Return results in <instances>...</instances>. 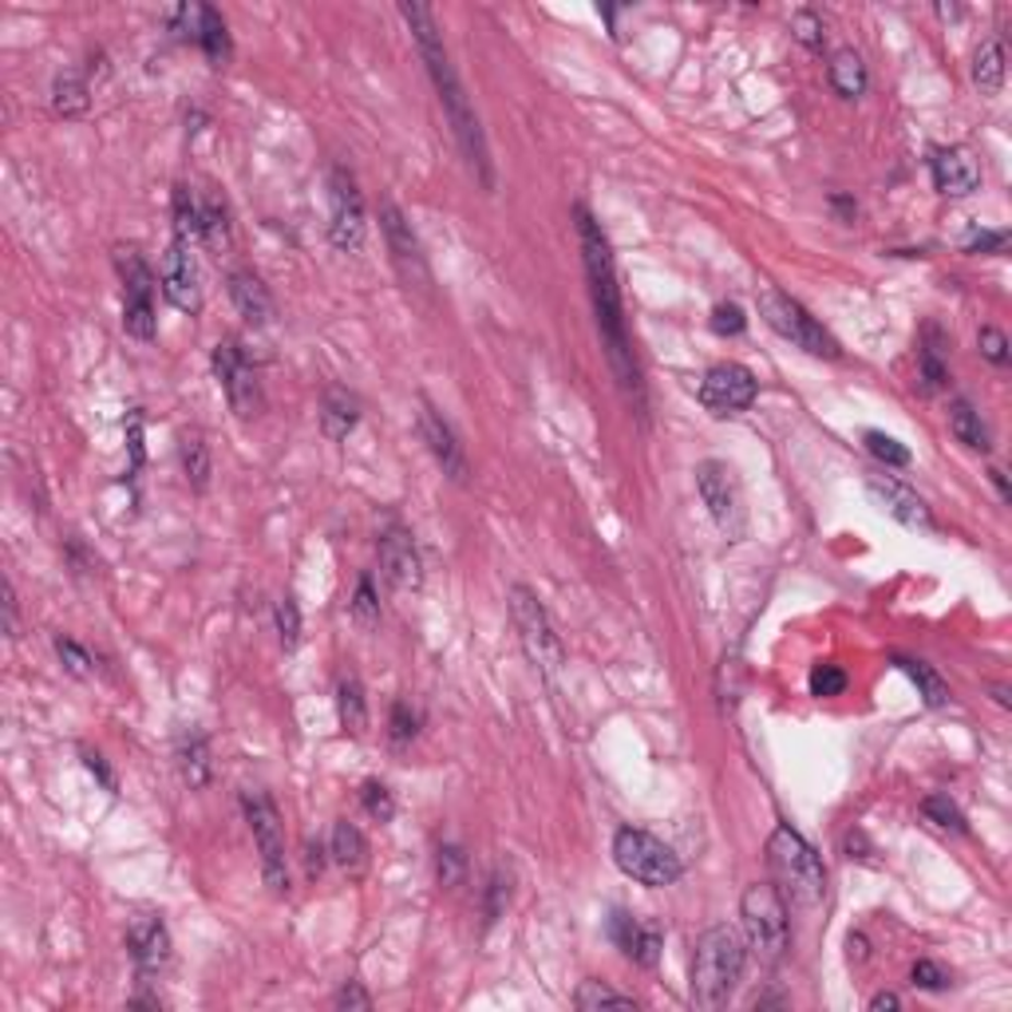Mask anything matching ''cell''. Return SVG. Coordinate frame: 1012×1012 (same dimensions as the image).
Returning <instances> with one entry per match:
<instances>
[{
  "mask_svg": "<svg viewBox=\"0 0 1012 1012\" xmlns=\"http://www.w3.org/2000/svg\"><path fill=\"white\" fill-rule=\"evenodd\" d=\"M755 392H760V380L752 376V368L728 361L708 368L701 384V403L713 415H740L755 403Z\"/></svg>",
  "mask_w": 1012,
  "mask_h": 1012,
  "instance_id": "5bb4252c",
  "label": "cell"
},
{
  "mask_svg": "<svg viewBox=\"0 0 1012 1012\" xmlns=\"http://www.w3.org/2000/svg\"><path fill=\"white\" fill-rule=\"evenodd\" d=\"M696 486H701V498L708 506L713 522L723 530L728 538H744L748 530V506H744V491H740V479L728 463L720 459H704L696 467Z\"/></svg>",
  "mask_w": 1012,
  "mask_h": 1012,
  "instance_id": "8fae6325",
  "label": "cell"
},
{
  "mask_svg": "<svg viewBox=\"0 0 1012 1012\" xmlns=\"http://www.w3.org/2000/svg\"><path fill=\"white\" fill-rule=\"evenodd\" d=\"M4 633L9 637H21V605H16V589L4 578Z\"/></svg>",
  "mask_w": 1012,
  "mask_h": 1012,
  "instance_id": "9f6ffc18",
  "label": "cell"
},
{
  "mask_svg": "<svg viewBox=\"0 0 1012 1012\" xmlns=\"http://www.w3.org/2000/svg\"><path fill=\"white\" fill-rule=\"evenodd\" d=\"M380 226H384V238H388V249H392V261L400 266L403 278L427 281V261H424V249H420V238H415L412 222L403 217V210L396 207V202H384L380 207Z\"/></svg>",
  "mask_w": 1012,
  "mask_h": 1012,
  "instance_id": "7402d4cb",
  "label": "cell"
},
{
  "mask_svg": "<svg viewBox=\"0 0 1012 1012\" xmlns=\"http://www.w3.org/2000/svg\"><path fill=\"white\" fill-rule=\"evenodd\" d=\"M909 977H914V985H918V989H930V992L950 989V973L941 969L938 961H914Z\"/></svg>",
  "mask_w": 1012,
  "mask_h": 1012,
  "instance_id": "f5cc1de1",
  "label": "cell"
},
{
  "mask_svg": "<svg viewBox=\"0 0 1012 1012\" xmlns=\"http://www.w3.org/2000/svg\"><path fill=\"white\" fill-rule=\"evenodd\" d=\"M961 246H965V254H1004V249H1009V234H1004V230H977L973 226Z\"/></svg>",
  "mask_w": 1012,
  "mask_h": 1012,
  "instance_id": "7dc6e473",
  "label": "cell"
},
{
  "mask_svg": "<svg viewBox=\"0 0 1012 1012\" xmlns=\"http://www.w3.org/2000/svg\"><path fill=\"white\" fill-rule=\"evenodd\" d=\"M992 696H997V704H1001V708H1012V701H1009V693H1004V689H1001V684H997V689H992Z\"/></svg>",
  "mask_w": 1012,
  "mask_h": 1012,
  "instance_id": "003e7915",
  "label": "cell"
},
{
  "mask_svg": "<svg viewBox=\"0 0 1012 1012\" xmlns=\"http://www.w3.org/2000/svg\"><path fill=\"white\" fill-rule=\"evenodd\" d=\"M613 862H617V870L625 879L640 882V886L649 890L672 886L684 874L681 855L657 835L640 831V826H621L617 835H613Z\"/></svg>",
  "mask_w": 1012,
  "mask_h": 1012,
  "instance_id": "52a82bcc",
  "label": "cell"
},
{
  "mask_svg": "<svg viewBox=\"0 0 1012 1012\" xmlns=\"http://www.w3.org/2000/svg\"><path fill=\"white\" fill-rule=\"evenodd\" d=\"M744 329H748V317L736 301H720L713 309V332H720V337H740Z\"/></svg>",
  "mask_w": 1012,
  "mask_h": 1012,
  "instance_id": "c3c4849f",
  "label": "cell"
},
{
  "mask_svg": "<svg viewBox=\"0 0 1012 1012\" xmlns=\"http://www.w3.org/2000/svg\"><path fill=\"white\" fill-rule=\"evenodd\" d=\"M950 432L957 435V444H965L969 451H989V447H992L989 427H985L981 412H977L969 400H953V408H950Z\"/></svg>",
  "mask_w": 1012,
  "mask_h": 1012,
  "instance_id": "4dcf8cb0",
  "label": "cell"
},
{
  "mask_svg": "<svg viewBox=\"0 0 1012 1012\" xmlns=\"http://www.w3.org/2000/svg\"><path fill=\"white\" fill-rule=\"evenodd\" d=\"M242 811L254 831L261 855V879H266L269 894H290V858H285V823H281L278 803L266 791H246L242 796Z\"/></svg>",
  "mask_w": 1012,
  "mask_h": 1012,
  "instance_id": "ba28073f",
  "label": "cell"
},
{
  "mask_svg": "<svg viewBox=\"0 0 1012 1012\" xmlns=\"http://www.w3.org/2000/svg\"><path fill=\"white\" fill-rule=\"evenodd\" d=\"M56 652H60L63 669L72 672V676H87L92 672V652L83 649V645H75L72 637H56Z\"/></svg>",
  "mask_w": 1012,
  "mask_h": 1012,
  "instance_id": "f907efd6",
  "label": "cell"
},
{
  "mask_svg": "<svg viewBox=\"0 0 1012 1012\" xmlns=\"http://www.w3.org/2000/svg\"><path fill=\"white\" fill-rule=\"evenodd\" d=\"M744 961H748V945L732 926H713V930H704L701 941H696L693 985H689L696 1009L713 1012L732 1001L736 985L744 977Z\"/></svg>",
  "mask_w": 1012,
  "mask_h": 1012,
  "instance_id": "3957f363",
  "label": "cell"
},
{
  "mask_svg": "<svg viewBox=\"0 0 1012 1012\" xmlns=\"http://www.w3.org/2000/svg\"><path fill=\"white\" fill-rule=\"evenodd\" d=\"M337 1009H373V997L361 989V981H349L337 992Z\"/></svg>",
  "mask_w": 1012,
  "mask_h": 1012,
  "instance_id": "6f0895ef",
  "label": "cell"
},
{
  "mask_svg": "<svg viewBox=\"0 0 1012 1012\" xmlns=\"http://www.w3.org/2000/svg\"><path fill=\"white\" fill-rule=\"evenodd\" d=\"M977 341H981V356L989 364H997V368H1004V364H1009V337H1004L1001 329L985 325V329L977 332Z\"/></svg>",
  "mask_w": 1012,
  "mask_h": 1012,
  "instance_id": "816d5d0a",
  "label": "cell"
},
{
  "mask_svg": "<svg viewBox=\"0 0 1012 1012\" xmlns=\"http://www.w3.org/2000/svg\"><path fill=\"white\" fill-rule=\"evenodd\" d=\"M158 285H163V297L175 305L178 313H190L195 317L202 309V293H198V269H195V254L183 242H170V249L163 254V266H158Z\"/></svg>",
  "mask_w": 1012,
  "mask_h": 1012,
  "instance_id": "2e32d148",
  "label": "cell"
},
{
  "mask_svg": "<svg viewBox=\"0 0 1012 1012\" xmlns=\"http://www.w3.org/2000/svg\"><path fill=\"white\" fill-rule=\"evenodd\" d=\"M361 424V403L356 396H349L344 388H329L325 392V408H320V427L329 439H344L352 427Z\"/></svg>",
  "mask_w": 1012,
  "mask_h": 1012,
  "instance_id": "4316f807",
  "label": "cell"
},
{
  "mask_svg": "<svg viewBox=\"0 0 1012 1012\" xmlns=\"http://www.w3.org/2000/svg\"><path fill=\"white\" fill-rule=\"evenodd\" d=\"M791 32H796V40L803 44V48H811V52H819L823 48V16L811 9H799L796 16H791Z\"/></svg>",
  "mask_w": 1012,
  "mask_h": 1012,
  "instance_id": "ee69618b",
  "label": "cell"
},
{
  "mask_svg": "<svg viewBox=\"0 0 1012 1012\" xmlns=\"http://www.w3.org/2000/svg\"><path fill=\"white\" fill-rule=\"evenodd\" d=\"M337 716H341L344 732L352 736H364L368 732V696H364V684L361 676H341V684H337Z\"/></svg>",
  "mask_w": 1012,
  "mask_h": 1012,
  "instance_id": "f1b7e54d",
  "label": "cell"
},
{
  "mask_svg": "<svg viewBox=\"0 0 1012 1012\" xmlns=\"http://www.w3.org/2000/svg\"><path fill=\"white\" fill-rule=\"evenodd\" d=\"M989 475H992V483H997V491H1001V498H1004V503H1012V486H1009V475H1004L1001 467H992Z\"/></svg>",
  "mask_w": 1012,
  "mask_h": 1012,
  "instance_id": "6125c7cd",
  "label": "cell"
},
{
  "mask_svg": "<svg viewBox=\"0 0 1012 1012\" xmlns=\"http://www.w3.org/2000/svg\"><path fill=\"white\" fill-rule=\"evenodd\" d=\"M578 217V242H581V261H586V281H589V301H593V313H598V332L601 344H605V356H610V368L617 376V384L625 388L637 408H645V384H640V368L637 356H633L629 344V329H625V305H621V285H617V266H613V249L610 238L601 234V226L593 222L586 207H574Z\"/></svg>",
  "mask_w": 1012,
  "mask_h": 1012,
  "instance_id": "6da1fadb",
  "label": "cell"
},
{
  "mask_svg": "<svg viewBox=\"0 0 1012 1012\" xmlns=\"http://www.w3.org/2000/svg\"><path fill=\"white\" fill-rule=\"evenodd\" d=\"M847 945H850V961H855V957H858V961H867V938H855V933H850Z\"/></svg>",
  "mask_w": 1012,
  "mask_h": 1012,
  "instance_id": "be15d7a7",
  "label": "cell"
},
{
  "mask_svg": "<svg viewBox=\"0 0 1012 1012\" xmlns=\"http://www.w3.org/2000/svg\"><path fill=\"white\" fill-rule=\"evenodd\" d=\"M175 242H202V198L190 187L175 190Z\"/></svg>",
  "mask_w": 1012,
  "mask_h": 1012,
  "instance_id": "d590c367",
  "label": "cell"
},
{
  "mask_svg": "<svg viewBox=\"0 0 1012 1012\" xmlns=\"http://www.w3.org/2000/svg\"><path fill=\"white\" fill-rule=\"evenodd\" d=\"M202 242L210 249L230 246V214L217 198H202Z\"/></svg>",
  "mask_w": 1012,
  "mask_h": 1012,
  "instance_id": "74e56055",
  "label": "cell"
},
{
  "mask_svg": "<svg viewBox=\"0 0 1012 1012\" xmlns=\"http://www.w3.org/2000/svg\"><path fill=\"white\" fill-rule=\"evenodd\" d=\"M420 435H424V444H427V451H432L435 463H439V471H444L451 483L463 486L467 479H471L467 451H463V444H459V435H455L451 420L427 400H420Z\"/></svg>",
  "mask_w": 1012,
  "mask_h": 1012,
  "instance_id": "9a60e30c",
  "label": "cell"
},
{
  "mask_svg": "<svg viewBox=\"0 0 1012 1012\" xmlns=\"http://www.w3.org/2000/svg\"><path fill=\"white\" fill-rule=\"evenodd\" d=\"M894 664H898V669L906 672L909 681L918 684V696L926 701V708H945V704H950V684L941 681V672L933 669V664L909 661V657H898Z\"/></svg>",
  "mask_w": 1012,
  "mask_h": 1012,
  "instance_id": "1f68e13d",
  "label": "cell"
},
{
  "mask_svg": "<svg viewBox=\"0 0 1012 1012\" xmlns=\"http://www.w3.org/2000/svg\"><path fill=\"white\" fill-rule=\"evenodd\" d=\"M349 613H352V621H356L361 629H376V625H380V598H376L373 578L356 581V593H352Z\"/></svg>",
  "mask_w": 1012,
  "mask_h": 1012,
  "instance_id": "f35d334b",
  "label": "cell"
},
{
  "mask_svg": "<svg viewBox=\"0 0 1012 1012\" xmlns=\"http://www.w3.org/2000/svg\"><path fill=\"white\" fill-rule=\"evenodd\" d=\"M740 918H744V938L752 957L775 969L791 950V921H787V902L775 890V882H752L740 898Z\"/></svg>",
  "mask_w": 1012,
  "mask_h": 1012,
  "instance_id": "5b68a950",
  "label": "cell"
},
{
  "mask_svg": "<svg viewBox=\"0 0 1012 1012\" xmlns=\"http://www.w3.org/2000/svg\"><path fill=\"white\" fill-rule=\"evenodd\" d=\"M361 803H364V811L376 819V823H388V819L396 815L392 791H388L384 784H376V779H368V784L361 787Z\"/></svg>",
  "mask_w": 1012,
  "mask_h": 1012,
  "instance_id": "b9f144b4",
  "label": "cell"
},
{
  "mask_svg": "<svg viewBox=\"0 0 1012 1012\" xmlns=\"http://www.w3.org/2000/svg\"><path fill=\"white\" fill-rule=\"evenodd\" d=\"M807 684H811V696H838L847 693V672L838 669V664H815Z\"/></svg>",
  "mask_w": 1012,
  "mask_h": 1012,
  "instance_id": "bcb514c9",
  "label": "cell"
},
{
  "mask_svg": "<svg viewBox=\"0 0 1012 1012\" xmlns=\"http://www.w3.org/2000/svg\"><path fill=\"white\" fill-rule=\"evenodd\" d=\"M760 317H764L784 341L811 352V356H823V361H838V356H843V344H838L796 297H787V293L775 290V285L760 293Z\"/></svg>",
  "mask_w": 1012,
  "mask_h": 1012,
  "instance_id": "9c48e42d",
  "label": "cell"
},
{
  "mask_svg": "<svg viewBox=\"0 0 1012 1012\" xmlns=\"http://www.w3.org/2000/svg\"><path fill=\"white\" fill-rule=\"evenodd\" d=\"M329 855L341 870L361 874L364 862H368V838H364V831L356 823L337 819V823H332V838H329Z\"/></svg>",
  "mask_w": 1012,
  "mask_h": 1012,
  "instance_id": "d4e9b609",
  "label": "cell"
},
{
  "mask_svg": "<svg viewBox=\"0 0 1012 1012\" xmlns=\"http://www.w3.org/2000/svg\"><path fill=\"white\" fill-rule=\"evenodd\" d=\"M918 368H921V388H926V392H938L941 384L950 380V364H945V337H941L938 325H926V332H921Z\"/></svg>",
  "mask_w": 1012,
  "mask_h": 1012,
  "instance_id": "83f0119b",
  "label": "cell"
},
{
  "mask_svg": "<svg viewBox=\"0 0 1012 1012\" xmlns=\"http://www.w3.org/2000/svg\"><path fill=\"white\" fill-rule=\"evenodd\" d=\"M214 376H217V384H222V392H226L230 408H234L242 420L258 415L261 380H258V373H254V364H249V356L242 352L238 341H217L214 344Z\"/></svg>",
  "mask_w": 1012,
  "mask_h": 1012,
  "instance_id": "4fadbf2b",
  "label": "cell"
},
{
  "mask_svg": "<svg viewBox=\"0 0 1012 1012\" xmlns=\"http://www.w3.org/2000/svg\"><path fill=\"white\" fill-rule=\"evenodd\" d=\"M198 48L207 52V60L214 63V68H222V63L234 56V40H230V28L226 21H222V12L210 9V4H198V32H195Z\"/></svg>",
  "mask_w": 1012,
  "mask_h": 1012,
  "instance_id": "484cf974",
  "label": "cell"
},
{
  "mask_svg": "<svg viewBox=\"0 0 1012 1012\" xmlns=\"http://www.w3.org/2000/svg\"><path fill=\"white\" fill-rule=\"evenodd\" d=\"M380 569L384 578L392 581L400 593H415L424 586V562H420V550H415V538L403 527H392L380 534Z\"/></svg>",
  "mask_w": 1012,
  "mask_h": 1012,
  "instance_id": "ac0fdd59",
  "label": "cell"
},
{
  "mask_svg": "<svg viewBox=\"0 0 1012 1012\" xmlns=\"http://www.w3.org/2000/svg\"><path fill=\"white\" fill-rule=\"evenodd\" d=\"M506 605H510V621H515V633H518V640H522V652H527L530 664L554 684L562 664H566V645H562L546 605L538 601V593L530 586H510Z\"/></svg>",
  "mask_w": 1012,
  "mask_h": 1012,
  "instance_id": "8992f818",
  "label": "cell"
},
{
  "mask_svg": "<svg viewBox=\"0 0 1012 1012\" xmlns=\"http://www.w3.org/2000/svg\"><path fill=\"white\" fill-rule=\"evenodd\" d=\"M175 755H178V772H183V784H187L190 791H198V787L210 784V744H207V736L198 732V728H190V732L178 736Z\"/></svg>",
  "mask_w": 1012,
  "mask_h": 1012,
  "instance_id": "cb8c5ba5",
  "label": "cell"
},
{
  "mask_svg": "<svg viewBox=\"0 0 1012 1012\" xmlns=\"http://www.w3.org/2000/svg\"><path fill=\"white\" fill-rule=\"evenodd\" d=\"M862 444H867V451L879 459V463H886V467H909V447L906 444H898L894 435H886V432H867L862 435Z\"/></svg>",
  "mask_w": 1012,
  "mask_h": 1012,
  "instance_id": "ab89813d",
  "label": "cell"
},
{
  "mask_svg": "<svg viewBox=\"0 0 1012 1012\" xmlns=\"http://www.w3.org/2000/svg\"><path fill=\"white\" fill-rule=\"evenodd\" d=\"M83 764H87V772H92L95 779L107 787V791H115V787H119V784H115V772L107 767V760L99 752H83Z\"/></svg>",
  "mask_w": 1012,
  "mask_h": 1012,
  "instance_id": "680465c9",
  "label": "cell"
},
{
  "mask_svg": "<svg viewBox=\"0 0 1012 1012\" xmlns=\"http://www.w3.org/2000/svg\"><path fill=\"white\" fill-rule=\"evenodd\" d=\"M867 63H862V56L855 52V48H843V52L831 56V87H835L843 99H858V95L867 92Z\"/></svg>",
  "mask_w": 1012,
  "mask_h": 1012,
  "instance_id": "f546056e",
  "label": "cell"
},
{
  "mask_svg": "<svg viewBox=\"0 0 1012 1012\" xmlns=\"http://www.w3.org/2000/svg\"><path fill=\"white\" fill-rule=\"evenodd\" d=\"M973 83L985 95H997L1004 87V48L1001 40H981V48L973 52Z\"/></svg>",
  "mask_w": 1012,
  "mask_h": 1012,
  "instance_id": "d6a6232c",
  "label": "cell"
},
{
  "mask_svg": "<svg viewBox=\"0 0 1012 1012\" xmlns=\"http://www.w3.org/2000/svg\"><path fill=\"white\" fill-rule=\"evenodd\" d=\"M941 21H961V4H938Z\"/></svg>",
  "mask_w": 1012,
  "mask_h": 1012,
  "instance_id": "e7e4bbea",
  "label": "cell"
},
{
  "mask_svg": "<svg viewBox=\"0 0 1012 1012\" xmlns=\"http://www.w3.org/2000/svg\"><path fill=\"white\" fill-rule=\"evenodd\" d=\"M867 491L879 498V506L886 510L890 518H898L902 527H909V530H933V527H938V522H933V515H930V506H926V498H921L918 491H909L906 483H898V479L870 475L867 479Z\"/></svg>",
  "mask_w": 1012,
  "mask_h": 1012,
  "instance_id": "d6986e66",
  "label": "cell"
},
{
  "mask_svg": "<svg viewBox=\"0 0 1012 1012\" xmlns=\"http://www.w3.org/2000/svg\"><path fill=\"white\" fill-rule=\"evenodd\" d=\"M921 811H926V819H933L941 831H957V835L969 831V826H965V815H961V807L953 803L950 796H930L921 803Z\"/></svg>",
  "mask_w": 1012,
  "mask_h": 1012,
  "instance_id": "60d3db41",
  "label": "cell"
},
{
  "mask_svg": "<svg viewBox=\"0 0 1012 1012\" xmlns=\"http://www.w3.org/2000/svg\"><path fill=\"white\" fill-rule=\"evenodd\" d=\"M400 16L408 21L415 44H420V56H424V63H427V75H432L435 92H439V104H444L447 123H451L459 146H463L467 163H471V170H475L479 183H483L486 190H495V166H491V151H486L483 123H479L475 107H471L463 83H459V75H455V63L444 48V36H439L435 12L427 9V4H400Z\"/></svg>",
  "mask_w": 1012,
  "mask_h": 1012,
  "instance_id": "7a4b0ae2",
  "label": "cell"
},
{
  "mask_svg": "<svg viewBox=\"0 0 1012 1012\" xmlns=\"http://www.w3.org/2000/svg\"><path fill=\"white\" fill-rule=\"evenodd\" d=\"M388 723H392L388 732H392L396 744H408V740H415V732H420V713H415L408 701H396L392 704V720H388Z\"/></svg>",
  "mask_w": 1012,
  "mask_h": 1012,
  "instance_id": "681fc988",
  "label": "cell"
},
{
  "mask_svg": "<svg viewBox=\"0 0 1012 1012\" xmlns=\"http://www.w3.org/2000/svg\"><path fill=\"white\" fill-rule=\"evenodd\" d=\"M278 633H281V649L293 652L301 645V610L293 598L278 601Z\"/></svg>",
  "mask_w": 1012,
  "mask_h": 1012,
  "instance_id": "f6af8a7d",
  "label": "cell"
},
{
  "mask_svg": "<svg viewBox=\"0 0 1012 1012\" xmlns=\"http://www.w3.org/2000/svg\"><path fill=\"white\" fill-rule=\"evenodd\" d=\"M574 1004L581 1012H589V1009H633L637 1001H633L629 992H617L601 981H581L578 992H574Z\"/></svg>",
  "mask_w": 1012,
  "mask_h": 1012,
  "instance_id": "8d00e7d4",
  "label": "cell"
},
{
  "mask_svg": "<svg viewBox=\"0 0 1012 1012\" xmlns=\"http://www.w3.org/2000/svg\"><path fill=\"white\" fill-rule=\"evenodd\" d=\"M364 198L356 190V178L344 166H332L329 175V238L341 254H356L364 246Z\"/></svg>",
  "mask_w": 1012,
  "mask_h": 1012,
  "instance_id": "7c38bea8",
  "label": "cell"
},
{
  "mask_svg": "<svg viewBox=\"0 0 1012 1012\" xmlns=\"http://www.w3.org/2000/svg\"><path fill=\"white\" fill-rule=\"evenodd\" d=\"M92 104V92H87V75L83 72H60L52 83V107L63 119H75V115L87 111Z\"/></svg>",
  "mask_w": 1012,
  "mask_h": 1012,
  "instance_id": "e575fe53",
  "label": "cell"
},
{
  "mask_svg": "<svg viewBox=\"0 0 1012 1012\" xmlns=\"http://www.w3.org/2000/svg\"><path fill=\"white\" fill-rule=\"evenodd\" d=\"M933 187L945 198H965L981 187V163L969 146H938L930 158Z\"/></svg>",
  "mask_w": 1012,
  "mask_h": 1012,
  "instance_id": "ffe728a7",
  "label": "cell"
},
{
  "mask_svg": "<svg viewBox=\"0 0 1012 1012\" xmlns=\"http://www.w3.org/2000/svg\"><path fill=\"white\" fill-rule=\"evenodd\" d=\"M435 874H439V882L444 886H459L467 874V855L455 843H444L439 847V855H435Z\"/></svg>",
  "mask_w": 1012,
  "mask_h": 1012,
  "instance_id": "7bdbcfd3",
  "label": "cell"
},
{
  "mask_svg": "<svg viewBox=\"0 0 1012 1012\" xmlns=\"http://www.w3.org/2000/svg\"><path fill=\"white\" fill-rule=\"evenodd\" d=\"M230 301H234V309L242 313V320L246 325H254V329H261V325H269L273 320V293L266 290V281L254 273V269H234L230 273Z\"/></svg>",
  "mask_w": 1012,
  "mask_h": 1012,
  "instance_id": "603a6c76",
  "label": "cell"
},
{
  "mask_svg": "<svg viewBox=\"0 0 1012 1012\" xmlns=\"http://www.w3.org/2000/svg\"><path fill=\"white\" fill-rule=\"evenodd\" d=\"M305 870H309V879H320V870H325V847L320 843H313L305 847Z\"/></svg>",
  "mask_w": 1012,
  "mask_h": 1012,
  "instance_id": "91938a15",
  "label": "cell"
},
{
  "mask_svg": "<svg viewBox=\"0 0 1012 1012\" xmlns=\"http://www.w3.org/2000/svg\"><path fill=\"white\" fill-rule=\"evenodd\" d=\"M127 444H131V467L139 471L143 467V415L139 412L127 415Z\"/></svg>",
  "mask_w": 1012,
  "mask_h": 1012,
  "instance_id": "11a10c76",
  "label": "cell"
},
{
  "mask_svg": "<svg viewBox=\"0 0 1012 1012\" xmlns=\"http://www.w3.org/2000/svg\"><path fill=\"white\" fill-rule=\"evenodd\" d=\"M506 906H510V874L495 870V874H491V886H486V921H495Z\"/></svg>",
  "mask_w": 1012,
  "mask_h": 1012,
  "instance_id": "db71d44e",
  "label": "cell"
},
{
  "mask_svg": "<svg viewBox=\"0 0 1012 1012\" xmlns=\"http://www.w3.org/2000/svg\"><path fill=\"white\" fill-rule=\"evenodd\" d=\"M115 269L123 281V329L134 341H155V273L131 246L115 249Z\"/></svg>",
  "mask_w": 1012,
  "mask_h": 1012,
  "instance_id": "30bf717a",
  "label": "cell"
},
{
  "mask_svg": "<svg viewBox=\"0 0 1012 1012\" xmlns=\"http://www.w3.org/2000/svg\"><path fill=\"white\" fill-rule=\"evenodd\" d=\"M870 1009H874V1012L902 1009V997H898V992H874V997H870Z\"/></svg>",
  "mask_w": 1012,
  "mask_h": 1012,
  "instance_id": "94428289",
  "label": "cell"
},
{
  "mask_svg": "<svg viewBox=\"0 0 1012 1012\" xmlns=\"http://www.w3.org/2000/svg\"><path fill=\"white\" fill-rule=\"evenodd\" d=\"M610 938H613V945H617V950L633 961V965H645V969H652V965L661 961L664 933H661V926H657V921H645V918H637V914L613 909V914H610Z\"/></svg>",
  "mask_w": 1012,
  "mask_h": 1012,
  "instance_id": "e0dca14e",
  "label": "cell"
},
{
  "mask_svg": "<svg viewBox=\"0 0 1012 1012\" xmlns=\"http://www.w3.org/2000/svg\"><path fill=\"white\" fill-rule=\"evenodd\" d=\"M178 455H183V471H187V483L195 491H207L210 486V444L202 432H183L178 439Z\"/></svg>",
  "mask_w": 1012,
  "mask_h": 1012,
  "instance_id": "836d02e7",
  "label": "cell"
},
{
  "mask_svg": "<svg viewBox=\"0 0 1012 1012\" xmlns=\"http://www.w3.org/2000/svg\"><path fill=\"white\" fill-rule=\"evenodd\" d=\"M767 867H772L775 890L784 902H796L803 909L823 906L826 898V867L819 850L799 835L796 826L779 823L767 838Z\"/></svg>",
  "mask_w": 1012,
  "mask_h": 1012,
  "instance_id": "277c9868",
  "label": "cell"
},
{
  "mask_svg": "<svg viewBox=\"0 0 1012 1012\" xmlns=\"http://www.w3.org/2000/svg\"><path fill=\"white\" fill-rule=\"evenodd\" d=\"M127 950H131V961L139 965L143 977L151 973H163L166 961H170V933H166L163 918L158 914H139L127 926Z\"/></svg>",
  "mask_w": 1012,
  "mask_h": 1012,
  "instance_id": "44dd1931",
  "label": "cell"
},
{
  "mask_svg": "<svg viewBox=\"0 0 1012 1012\" xmlns=\"http://www.w3.org/2000/svg\"><path fill=\"white\" fill-rule=\"evenodd\" d=\"M131 1009H163V1001H155V997H134Z\"/></svg>",
  "mask_w": 1012,
  "mask_h": 1012,
  "instance_id": "03108f58",
  "label": "cell"
}]
</instances>
